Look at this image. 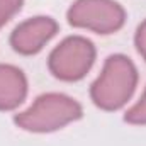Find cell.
<instances>
[{
  "mask_svg": "<svg viewBox=\"0 0 146 146\" xmlns=\"http://www.w3.org/2000/svg\"><path fill=\"white\" fill-rule=\"evenodd\" d=\"M138 83V72L124 54H112L106 60L100 76L92 83L90 97L97 107L117 110L127 104Z\"/></svg>",
  "mask_w": 146,
  "mask_h": 146,
  "instance_id": "cell-1",
  "label": "cell"
},
{
  "mask_svg": "<svg viewBox=\"0 0 146 146\" xmlns=\"http://www.w3.org/2000/svg\"><path fill=\"white\" fill-rule=\"evenodd\" d=\"M82 106L65 94H42L14 117V122L29 133H51L82 117Z\"/></svg>",
  "mask_w": 146,
  "mask_h": 146,
  "instance_id": "cell-2",
  "label": "cell"
},
{
  "mask_svg": "<svg viewBox=\"0 0 146 146\" xmlns=\"http://www.w3.org/2000/svg\"><path fill=\"white\" fill-rule=\"evenodd\" d=\"M95 61V46L82 36H70L61 41L49 54L48 68L56 78L76 82L83 78Z\"/></svg>",
  "mask_w": 146,
  "mask_h": 146,
  "instance_id": "cell-3",
  "label": "cell"
},
{
  "mask_svg": "<svg viewBox=\"0 0 146 146\" xmlns=\"http://www.w3.org/2000/svg\"><path fill=\"white\" fill-rule=\"evenodd\" d=\"M66 17L73 27L112 34L124 26L126 12L114 0H75Z\"/></svg>",
  "mask_w": 146,
  "mask_h": 146,
  "instance_id": "cell-4",
  "label": "cell"
},
{
  "mask_svg": "<svg viewBox=\"0 0 146 146\" xmlns=\"http://www.w3.org/2000/svg\"><path fill=\"white\" fill-rule=\"evenodd\" d=\"M58 33V24L51 17L37 15L21 22L10 34V46L21 54H36Z\"/></svg>",
  "mask_w": 146,
  "mask_h": 146,
  "instance_id": "cell-5",
  "label": "cell"
},
{
  "mask_svg": "<svg viewBox=\"0 0 146 146\" xmlns=\"http://www.w3.org/2000/svg\"><path fill=\"white\" fill-rule=\"evenodd\" d=\"M27 95V80L22 70L0 65V110H14Z\"/></svg>",
  "mask_w": 146,
  "mask_h": 146,
  "instance_id": "cell-6",
  "label": "cell"
},
{
  "mask_svg": "<svg viewBox=\"0 0 146 146\" xmlns=\"http://www.w3.org/2000/svg\"><path fill=\"white\" fill-rule=\"evenodd\" d=\"M124 121L129 124H136V126H145L146 124V88L141 95V99L126 112Z\"/></svg>",
  "mask_w": 146,
  "mask_h": 146,
  "instance_id": "cell-7",
  "label": "cell"
},
{
  "mask_svg": "<svg viewBox=\"0 0 146 146\" xmlns=\"http://www.w3.org/2000/svg\"><path fill=\"white\" fill-rule=\"evenodd\" d=\"M24 0H0V26L9 22L21 9Z\"/></svg>",
  "mask_w": 146,
  "mask_h": 146,
  "instance_id": "cell-8",
  "label": "cell"
},
{
  "mask_svg": "<svg viewBox=\"0 0 146 146\" xmlns=\"http://www.w3.org/2000/svg\"><path fill=\"white\" fill-rule=\"evenodd\" d=\"M134 42H136L138 53L143 56V60L146 61V19L139 24V26H138L136 36H134Z\"/></svg>",
  "mask_w": 146,
  "mask_h": 146,
  "instance_id": "cell-9",
  "label": "cell"
}]
</instances>
